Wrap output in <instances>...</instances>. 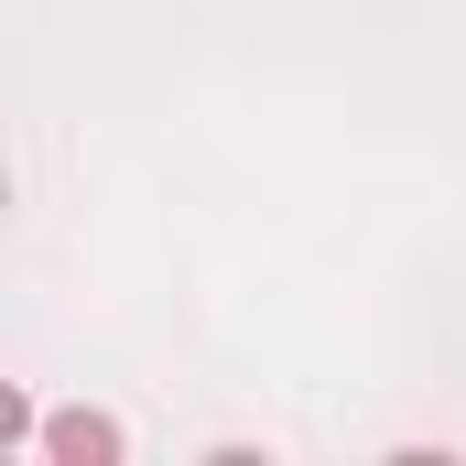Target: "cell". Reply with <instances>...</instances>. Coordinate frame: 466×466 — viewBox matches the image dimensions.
Returning a JSON list of instances; mask_svg holds the SVG:
<instances>
[{"label": "cell", "mask_w": 466, "mask_h": 466, "mask_svg": "<svg viewBox=\"0 0 466 466\" xmlns=\"http://www.w3.org/2000/svg\"><path fill=\"white\" fill-rule=\"evenodd\" d=\"M44 456L55 466H119V423L109 412H55L44 423Z\"/></svg>", "instance_id": "1"}]
</instances>
